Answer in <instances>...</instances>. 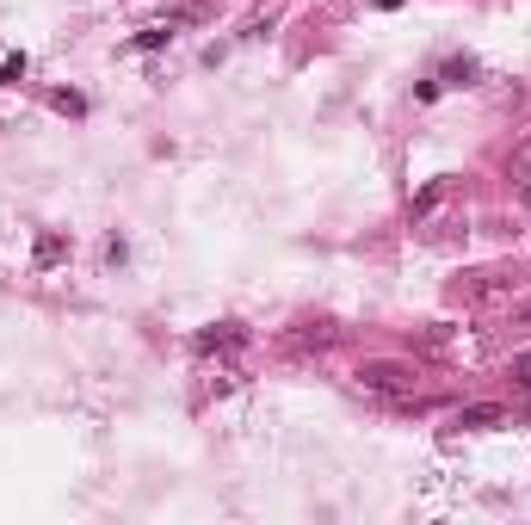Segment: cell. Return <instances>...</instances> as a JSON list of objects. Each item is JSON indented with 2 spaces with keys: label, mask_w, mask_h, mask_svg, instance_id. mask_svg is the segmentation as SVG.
<instances>
[{
  "label": "cell",
  "mask_w": 531,
  "mask_h": 525,
  "mask_svg": "<svg viewBox=\"0 0 531 525\" xmlns=\"http://www.w3.org/2000/svg\"><path fill=\"white\" fill-rule=\"evenodd\" d=\"M494 420H501V408H494V402H482V408H464V414H457V427H464V433H476V427H494Z\"/></svg>",
  "instance_id": "7a4b0ae2"
},
{
  "label": "cell",
  "mask_w": 531,
  "mask_h": 525,
  "mask_svg": "<svg viewBox=\"0 0 531 525\" xmlns=\"http://www.w3.org/2000/svg\"><path fill=\"white\" fill-rule=\"evenodd\" d=\"M359 383H365V390H377V396H408L414 390V365H402V359H365L359 365Z\"/></svg>",
  "instance_id": "6da1fadb"
},
{
  "label": "cell",
  "mask_w": 531,
  "mask_h": 525,
  "mask_svg": "<svg viewBox=\"0 0 531 525\" xmlns=\"http://www.w3.org/2000/svg\"><path fill=\"white\" fill-rule=\"evenodd\" d=\"M513 383H519V390H531V353H513Z\"/></svg>",
  "instance_id": "5b68a950"
},
{
  "label": "cell",
  "mask_w": 531,
  "mask_h": 525,
  "mask_svg": "<svg viewBox=\"0 0 531 525\" xmlns=\"http://www.w3.org/2000/svg\"><path fill=\"white\" fill-rule=\"evenodd\" d=\"M50 105H56V112H68V118H81V112H87V99H81V93H56Z\"/></svg>",
  "instance_id": "3957f363"
},
{
  "label": "cell",
  "mask_w": 531,
  "mask_h": 525,
  "mask_svg": "<svg viewBox=\"0 0 531 525\" xmlns=\"http://www.w3.org/2000/svg\"><path fill=\"white\" fill-rule=\"evenodd\" d=\"M235 340H241V334H235V322H217V328L204 334V346H235Z\"/></svg>",
  "instance_id": "277c9868"
}]
</instances>
